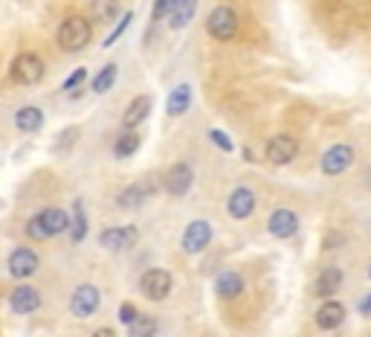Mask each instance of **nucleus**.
Wrapping results in <instances>:
<instances>
[{
	"label": "nucleus",
	"mask_w": 371,
	"mask_h": 337,
	"mask_svg": "<svg viewBox=\"0 0 371 337\" xmlns=\"http://www.w3.org/2000/svg\"><path fill=\"white\" fill-rule=\"evenodd\" d=\"M67 230H70V216L61 206H46L26 221V238H35V241H46V238L67 233Z\"/></svg>",
	"instance_id": "nucleus-1"
},
{
	"label": "nucleus",
	"mask_w": 371,
	"mask_h": 337,
	"mask_svg": "<svg viewBox=\"0 0 371 337\" xmlns=\"http://www.w3.org/2000/svg\"><path fill=\"white\" fill-rule=\"evenodd\" d=\"M90 38H93V26L87 18L81 15H67L56 32V41H59V47L64 53H78L90 44Z\"/></svg>",
	"instance_id": "nucleus-2"
},
{
	"label": "nucleus",
	"mask_w": 371,
	"mask_h": 337,
	"mask_svg": "<svg viewBox=\"0 0 371 337\" xmlns=\"http://www.w3.org/2000/svg\"><path fill=\"white\" fill-rule=\"evenodd\" d=\"M44 73H46V64H44V59L38 53H18L12 67H9L12 81L26 84V88H29V84H38L44 79Z\"/></svg>",
	"instance_id": "nucleus-3"
},
{
	"label": "nucleus",
	"mask_w": 371,
	"mask_h": 337,
	"mask_svg": "<svg viewBox=\"0 0 371 337\" xmlns=\"http://www.w3.org/2000/svg\"><path fill=\"white\" fill-rule=\"evenodd\" d=\"M206 32L215 41H232L238 35V15L229 6H215L209 12V18H206Z\"/></svg>",
	"instance_id": "nucleus-4"
},
{
	"label": "nucleus",
	"mask_w": 371,
	"mask_h": 337,
	"mask_svg": "<svg viewBox=\"0 0 371 337\" xmlns=\"http://www.w3.org/2000/svg\"><path fill=\"white\" fill-rule=\"evenodd\" d=\"M99 303H102L99 288L90 285V282H84V285H78V288L73 291V297H70V314L78 317V320H87V317H93V314L99 311Z\"/></svg>",
	"instance_id": "nucleus-5"
},
{
	"label": "nucleus",
	"mask_w": 371,
	"mask_h": 337,
	"mask_svg": "<svg viewBox=\"0 0 371 337\" xmlns=\"http://www.w3.org/2000/svg\"><path fill=\"white\" fill-rule=\"evenodd\" d=\"M296 154H299V140L290 134H275L264 146V160L273 166H288L296 160Z\"/></svg>",
	"instance_id": "nucleus-6"
},
{
	"label": "nucleus",
	"mask_w": 371,
	"mask_h": 337,
	"mask_svg": "<svg viewBox=\"0 0 371 337\" xmlns=\"http://www.w3.org/2000/svg\"><path fill=\"white\" fill-rule=\"evenodd\" d=\"M171 285H174V279L163 268H151V271L143 273V279H139V291H143V297L151 300V303L166 300L168 293H171Z\"/></svg>",
	"instance_id": "nucleus-7"
},
{
	"label": "nucleus",
	"mask_w": 371,
	"mask_h": 337,
	"mask_svg": "<svg viewBox=\"0 0 371 337\" xmlns=\"http://www.w3.org/2000/svg\"><path fill=\"white\" fill-rule=\"evenodd\" d=\"M192 183H195V168L189 163H174L166 172V178H163L166 192L174 195V198H183L186 192L192 189Z\"/></svg>",
	"instance_id": "nucleus-8"
},
{
	"label": "nucleus",
	"mask_w": 371,
	"mask_h": 337,
	"mask_svg": "<svg viewBox=\"0 0 371 337\" xmlns=\"http://www.w3.org/2000/svg\"><path fill=\"white\" fill-rule=\"evenodd\" d=\"M209 241H212V227H209V221H203V218H198V221H192L189 227L183 230V250L189 253V256H198V253H203L206 247H209Z\"/></svg>",
	"instance_id": "nucleus-9"
},
{
	"label": "nucleus",
	"mask_w": 371,
	"mask_h": 337,
	"mask_svg": "<svg viewBox=\"0 0 371 337\" xmlns=\"http://www.w3.org/2000/svg\"><path fill=\"white\" fill-rule=\"evenodd\" d=\"M226 213L235 218V221H244L255 213V192L250 186H235L229 192V201H226Z\"/></svg>",
	"instance_id": "nucleus-10"
},
{
	"label": "nucleus",
	"mask_w": 371,
	"mask_h": 337,
	"mask_svg": "<svg viewBox=\"0 0 371 337\" xmlns=\"http://www.w3.org/2000/svg\"><path fill=\"white\" fill-rule=\"evenodd\" d=\"M342 279H345L342 268H337V265L322 268L319 276H316V282H313V293H316V297H322V300H334L337 291L342 288Z\"/></svg>",
	"instance_id": "nucleus-11"
},
{
	"label": "nucleus",
	"mask_w": 371,
	"mask_h": 337,
	"mask_svg": "<svg viewBox=\"0 0 371 337\" xmlns=\"http://www.w3.org/2000/svg\"><path fill=\"white\" fill-rule=\"evenodd\" d=\"M351 160H354V149L345 146V143H337L322 154V172L325 175H342L351 166Z\"/></svg>",
	"instance_id": "nucleus-12"
},
{
	"label": "nucleus",
	"mask_w": 371,
	"mask_h": 337,
	"mask_svg": "<svg viewBox=\"0 0 371 337\" xmlns=\"http://www.w3.org/2000/svg\"><path fill=\"white\" fill-rule=\"evenodd\" d=\"M38 265H41L38 253L29 250V247H18V250H12V256H9V273L15 279H29L38 271Z\"/></svg>",
	"instance_id": "nucleus-13"
},
{
	"label": "nucleus",
	"mask_w": 371,
	"mask_h": 337,
	"mask_svg": "<svg viewBox=\"0 0 371 337\" xmlns=\"http://www.w3.org/2000/svg\"><path fill=\"white\" fill-rule=\"evenodd\" d=\"M151 96L148 94H139V96H133L131 99V105L125 108V114H122V125H125V131H136V125H143L146 119H148V114H151Z\"/></svg>",
	"instance_id": "nucleus-14"
},
{
	"label": "nucleus",
	"mask_w": 371,
	"mask_h": 337,
	"mask_svg": "<svg viewBox=\"0 0 371 337\" xmlns=\"http://www.w3.org/2000/svg\"><path fill=\"white\" fill-rule=\"evenodd\" d=\"M267 230L275 236V238H290L299 233V216L293 209H275L267 221Z\"/></svg>",
	"instance_id": "nucleus-15"
},
{
	"label": "nucleus",
	"mask_w": 371,
	"mask_h": 337,
	"mask_svg": "<svg viewBox=\"0 0 371 337\" xmlns=\"http://www.w3.org/2000/svg\"><path fill=\"white\" fill-rule=\"evenodd\" d=\"M9 308H12L15 314H32V311H38V308H41V293H38V288H32V285H18V288L12 291V297H9Z\"/></svg>",
	"instance_id": "nucleus-16"
},
{
	"label": "nucleus",
	"mask_w": 371,
	"mask_h": 337,
	"mask_svg": "<svg viewBox=\"0 0 371 337\" xmlns=\"http://www.w3.org/2000/svg\"><path fill=\"white\" fill-rule=\"evenodd\" d=\"M316 326L319 328H325V331H334L337 326H342V320H345V306L340 303V300H325L319 308H316Z\"/></svg>",
	"instance_id": "nucleus-17"
},
{
	"label": "nucleus",
	"mask_w": 371,
	"mask_h": 337,
	"mask_svg": "<svg viewBox=\"0 0 371 337\" xmlns=\"http://www.w3.org/2000/svg\"><path fill=\"white\" fill-rule=\"evenodd\" d=\"M133 241H136V227H111V230H105L102 238H99V244H102L105 250H113V253L131 247Z\"/></svg>",
	"instance_id": "nucleus-18"
},
{
	"label": "nucleus",
	"mask_w": 371,
	"mask_h": 337,
	"mask_svg": "<svg viewBox=\"0 0 371 337\" xmlns=\"http://www.w3.org/2000/svg\"><path fill=\"white\" fill-rule=\"evenodd\" d=\"M215 291L220 300H235L244 293V276L238 271H223L218 279H215Z\"/></svg>",
	"instance_id": "nucleus-19"
},
{
	"label": "nucleus",
	"mask_w": 371,
	"mask_h": 337,
	"mask_svg": "<svg viewBox=\"0 0 371 337\" xmlns=\"http://www.w3.org/2000/svg\"><path fill=\"white\" fill-rule=\"evenodd\" d=\"M195 12H198V0H177L174 9H171V15H168L166 21H168L171 29H186V26L192 24Z\"/></svg>",
	"instance_id": "nucleus-20"
},
{
	"label": "nucleus",
	"mask_w": 371,
	"mask_h": 337,
	"mask_svg": "<svg viewBox=\"0 0 371 337\" xmlns=\"http://www.w3.org/2000/svg\"><path fill=\"white\" fill-rule=\"evenodd\" d=\"M15 125L21 131H41V125H44V111L41 108H35V105H26V108H21L18 114H15Z\"/></svg>",
	"instance_id": "nucleus-21"
},
{
	"label": "nucleus",
	"mask_w": 371,
	"mask_h": 337,
	"mask_svg": "<svg viewBox=\"0 0 371 337\" xmlns=\"http://www.w3.org/2000/svg\"><path fill=\"white\" fill-rule=\"evenodd\" d=\"M189 105H192L189 84H177V88L171 91V96H168L166 111H168V116H180V114H186V108H189Z\"/></svg>",
	"instance_id": "nucleus-22"
},
{
	"label": "nucleus",
	"mask_w": 371,
	"mask_h": 337,
	"mask_svg": "<svg viewBox=\"0 0 371 337\" xmlns=\"http://www.w3.org/2000/svg\"><path fill=\"white\" fill-rule=\"evenodd\" d=\"M70 241H81L84 236H87V216H84V203L81 201H76L73 203V216H70Z\"/></svg>",
	"instance_id": "nucleus-23"
},
{
	"label": "nucleus",
	"mask_w": 371,
	"mask_h": 337,
	"mask_svg": "<svg viewBox=\"0 0 371 337\" xmlns=\"http://www.w3.org/2000/svg\"><path fill=\"white\" fill-rule=\"evenodd\" d=\"M116 73H119V67L116 64H105L102 70H99V76L93 79V94H108L111 88H113V81H116Z\"/></svg>",
	"instance_id": "nucleus-24"
},
{
	"label": "nucleus",
	"mask_w": 371,
	"mask_h": 337,
	"mask_svg": "<svg viewBox=\"0 0 371 337\" xmlns=\"http://www.w3.org/2000/svg\"><path fill=\"white\" fill-rule=\"evenodd\" d=\"M116 201H119L122 209H136L139 203L146 201V192H143V186H139V183H131V186H125V189L119 192Z\"/></svg>",
	"instance_id": "nucleus-25"
},
{
	"label": "nucleus",
	"mask_w": 371,
	"mask_h": 337,
	"mask_svg": "<svg viewBox=\"0 0 371 337\" xmlns=\"http://www.w3.org/2000/svg\"><path fill=\"white\" fill-rule=\"evenodd\" d=\"M90 9L99 21H113L122 9H119V0H90Z\"/></svg>",
	"instance_id": "nucleus-26"
},
{
	"label": "nucleus",
	"mask_w": 371,
	"mask_h": 337,
	"mask_svg": "<svg viewBox=\"0 0 371 337\" xmlns=\"http://www.w3.org/2000/svg\"><path fill=\"white\" fill-rule=\"evenodd\" d=\"M128 331H131V337H151V334L157 331V320H154L151 314H139V317L128 326Z\"/></svg>",
	"instance_id": "nucleus-27"
},
{
	"label": "nucleus",
	"mask_w": 371,
	"mask_h": 337,
	"mask_svg": "<svg viewBox=\"0 0 371 337\" xmlns=\"http://www.w3.org/2000/svg\"><path fill=\"white\" fill-rule=\"evenodd\" d=\"M136 149H139V134H136V131H125V134L116 140L113 154H116V157H131Z\"/></svg>",
	"instance_id": "nucleus-28"
},
{
	"label": "nucleus",
	"mask_w": 371,
	"mask_h": 337,
	"mask_svg": "<svg viewBox=\"0 0 371 337\" xmlns=\"http://www.w3.org/2000/svg\"><path fill=\"white\" fill-rule=\"evenodd\" d=\"M174 4H177V0H154V12H151V18H154V21L168 18L171 9H174Z\"/></svg>",
	"instance_id": "nucleus-29"
},
{
	"label": "nucleus",
	"mask_w": 371,
	"mask_h": 337,
	"mask_svg": "<svg viewBox=\"0 0 371 337\" xmlns=\"http://www.w3.org/2000/svg\"><path fill=\"white\" fill-rule=\"evenodd\" d=\"M136 317H139V308H136L133 303H122V306H119V323L131 326Z\"/></svg>",
	"instance_id": "nucleus-30"
},
{
	"label": "nucleus",
	"mask_w": 371,
	"mask_h": 337,
	"mask_svg": "<svg viewBox=\"0 0 371 337\" xmlns=\"http://www.w3.org/2000/svg\"><path fill=\"white\" fill-rule=\"evenodd\" d=\"M131 21H133V12H128V15H122V21H119V26H116V29H113V32H111V35L105 38V44H108V47H111V44H113V41H116V38H119V35H122V32H125L128 26H131Z\"/></svg>",
	"instance_id": "nucleus-31"
},
{
	"label": "nucleus",
	"mask_w": 371,
	"mask_h": 337,
	"mask_svg": "<svg viewBox=\"0 0 371 337\" xmlns=\"http://www.w3.org/2000/svg\"><path fill=\"white\" fill-rule=\"evenodd\" d=\"M84 76H87V70H84V67H78V70H73V73H70V79H67V81L61 84V88H64V91H73V88H76V84H78V81H84Z\"/></svg>",
	"instance_id": "nucleus-32"
},
{
	"label": "nucleus",
	"mask_w": 371,
	"mask_h": 337,
	"mask_svg": "<svg viewBox=\"0 0 371 337\" xmlns=\"http://www.w3.org/2000/svg\"><path fill=\"white\" fill-rule=\"evenodd\" d=\"M209 137L218 143V149H223V151H232V140H229L223 131H218V129H215V131H209Z\"/></svg>",
	"instance_id": "nucleus-33"
},
{
	"label": "nucleus",
	"mask_w": 371,
	"mask_h": 337,
	"mask_svg": "<svg viewBox=\"0 0 371 337\" xmlns=\"http://www.w3.org/2000/svg\"><path fill=\"white\" fill-rule=\"evenodd\" d=\"M76 134H78V131H76V129H67V131H64V134H61V137H56V143H59V146H61V149H70V143H73V140H76Z\"/></svg>",
	"instance_id": "nucleus-34"
},
{
	"label": "nucleus",
	"mask_w": 371,
	"mask_h": 337,
	"mask_svg": "<svg viewBox=\"0 0 371 337\" xmlns=\"http://www.w3.org/2000/svg\"><path fill=\"white\" fill-rule=\"evenodd\" d=\"M93 337H116V331L105 326V328H96V331H93Z\"/></svg>",
	"instance_id": "nucleus-35"
},
{
	"label": "nucleus",
	"mask_w": 371,
	"mask_h": 337,
	"mask_svg": "<svg viewBox=\"0 0 371 337\" xmlns=\"http://www.w3.org/2000/svg\"><path fill=\"white\" fill-rule=\"evenodd\" d=\"M362 314H371V297H365V303H362Z\"/></svg>",
	"instance_id": "nucleus-36"
},
{
	"label": "nucleus",
	"mask_w": 371,
	"mask_h": 337,
	"mask_svg": "<svg viewBox=\"0 0 371 337\" xmlns=\"http://www.w3.org/2000/svg\"><path fill=\"white\" fill-rule=\"evenodd\" d=\"M365 186L371 189V168H368V175H365Z\"/></svg>",
	"instance_id": "nucleus-37"
}]
</instances>
